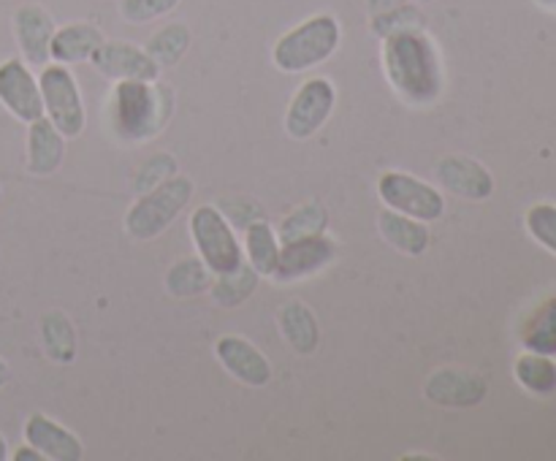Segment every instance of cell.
<instances>
[{
    "label": "cell",
    "instance_id": "2e32d148",
    "mask_svg": "<svg viewBox=\"0 0 556 461\" xmlns=\"http://www.w3.org/2000/svg\"><path fill=\"white\" fill-rule=\"evenodd\" d=\"M440 188L467 201H486L494 193V177L478 161L467 155H448L434 166Z\"/></svg>",
    "mask_w": 556,
    "mask_h": 461
},
{
    "label": "cell",
    "instance_id": "83f0119b",
    "mask_svg": "<svg viewBox=\"0 0 556 461\" xmlns=\"http://www.w3.org/2000/svg\"><path fill=\"white\" fill-rule=\"evenodd\" d=\"M527 350L554 356L556 353V298L543 304L525 329Z\"/></svg>",
    "mask_w": 556,
    "mask_h": 461
},
{
    "label": "cell",
    "instance_id": "5b68a950",
    "mask_svg": "<svg viewBox=\"0 0 556 461\" xmlns=\"http://www.w3.org/2000/svg\"><path fill=\"white\" fill-rule=\"evenodd\" d=\"M190 239L195 253L212 269V274H228L244 264V249L233 222L223 215L220 206L201 204L190 215Z\"/></svg>",
    "mask_w": 556,
    "mask_h": 461
},
{
    "label": "cell",
    "instance_id": "f546056e",
    "mask_svg": "<svg viewBox=\"0 0 556 461\" xmlns=\"http://www.w3.org/2000/svg\"><path fill=\"white\" fill-rule=\"evenodd\" d=\"M174 174H177V157H174L172 152H155V155L147 157V161L141 163L139 171H136V193H147V190H152L155 184H161L163 179L174 177Z\"/></svg>",
    "mask_w": 556,
    "mask_h": 461
},
{
    "label": "cell",
    "instance_id": "f1b7e54d",
    "mask_svg": "<svg viewBox=\"0 0 556 461\" xmlns=\"http://www.w3.org/2000/svg\"><path fill=\"white\" fill-rule=\"evenodd\" d=\"M424 14L421 9L416 5L405 3L400 9L383 11V14H372V22H369V30L383 41V38L394 36V33H405V30H424Z\"/></svg>",
    "mask_w": 556,
    "mask_h": 461
},
{
    "label": "cell",
    "instance_id": "9a60e30c",
    "mask_svg": "<svg viewBox=\"0 0 556 461\" xmlns=\"http://www.w3.org/2000/svg\"><path fill=\"white\" fill-rule=\"evenodd\" d=\"M22 437L47 461H81L85 445L68 426L58 423L43 412H33L22 426Z\"/></svg>",
    "mask_w": 556,
    "mask_h": 461
},
{
    "label": "cell",
    "instance_id": "5bb4252c",
    "mask_svg": "<svg viewBox=\"0 0 556 461\" xmlns=\"http://www.w3.org/2000/svg\"><path fill=\"white\" fill-rule=\"evenodd\" d=\"M14 41L20 47V54L25 63L30 65H47L49 63V43H52L54 25L52 14L38 3H25L14 11Z\"/></svg>",
    "mask_w": 556,
    "mask_h": 461
},
{
    "label": "cell",
    "instance_id": "4fadbf2b",
    "mask_svg": "<svg viewBox=\"0 0 556 461\" xmlns=\"http://www.w3.org/2000/svg\"><path fill=\"white\" fill-rule=\"evenodd\" d=\"M90 65L101 76L112 81L141 79L155 81L161 79V65L147 54L144 47H136L130 41H103L90 57Z\"/></svg>",
    "mask_w": 556,
    "mask_h": 461
},
{
    "label": "cell",
    "instance_id": "e575fe53",
    "mask_svg": "<svg viewBox=\"0 0 556 461\" xmlns=\"http://www.w3.org/2000/svg\"><path fill=\"white\" fill-rule=\"evenodd\" d=\"M9 377H11L9 363H5L3 358H0V388H5V383H9Z\"/></svg>",
    "mask_w": 556,
    "mask_h": 461
},
{
    "label": "cell",
    "instance_id": "836d02e7",
    "mask_svg": "<svg viewBox=\"0 0 556 461\" xmlns=\"http://www.w3.org/2000/svg\"><path fill=\"white\" fill-rule=\"evenodd\" d=\"M407 0H369V14H383V11L400 9Z\"/></svg>",
    "mask_w": 556,
    "mask_h": 461
},
{
    "label": "cell",
    "instance_id": "8fae6325",
    "mask_svg": "<svg viewBox=\"0 0 556 461\" xmlns=\"http://www.w3.org/2000/svg\"><path fill=\"white\" fill-rule=\"evenodd\" d=\"M489 394V385L481 374L459 367H440L424 383V396L432 405L448 407V410H467L478 407Z\"/></svg>",
    "mask_w": 556,
    "mask_h": 461
},
{
    "label": "cell",
    "instance_id": "ba28073f",
    "mask_svg": "<svg viewBox=\"0 0 556 461\" xmlns=\"http://www.w3.org/2000/svg\"><path fill=\"white\" fill-rule=\"evenodd\" d=\"M337 106V87L329 76H309L286 108V133L296 141L313 139L326 128Z\"/></svg>",
    "mask_w": 556,
    "mask_h": 461
},
{
    "label": "cell",
    "instance_id": "7402d4cb",
    "mask_svg": "<svg viewBox=\"0 0 556 461\" xmlns=\"http://www.w3.org/2000/svg\"><path fill=\"white\" fill-rule=\"evenodd\" d=\"M244 260L258 271L261 277H271V269L280 255V239L266 220H253L244 226Z\"/></svg>",
    "mask_w": 556,
    "mask_h": 461
},
{
    "label": "cell",
    "instance_id": "d6a6232c",
    "mask_svg": "<svg viewBox=\"0 0 556 461\" xmlns=\"http://www.w3.org/2000/svg\"><path fill=\"white\" fill-rule=\"evenodd\" d=\"M11 459H14V461H47L41 453H38L36 448H33V445H27V443L20 445V448L11 453Z\"/></svg>",
    "mask_w": 556,
    "mask_h": 461
},
{
    "label": "cell",
    "instance_id": "ffe728a7",
    "mask_svg": "<svg viewBox=\"0 0 556 461\" xmlns=\"http://www.w3.org/2000/svg\"><path fill=\"white\" fill-rule=\"evenodd\" d=\"M280 331L291 350L299 356H313L320 345V325L313 309L304 302H288L280 309Z\"/></svg>",
    "mask_w": 556,
    "mask_h": 461
},
{
    "label": "cell",
    "instance_id": "8d00e7d4",
    "mask_svg": "<svg viewBox=\"0 0 556 461\" xmlns=\"http://www.w3.org/2000/svg\"><path fill=\"white\" fill-rule=\"evenodd\" d=\"M418 3H432V0H418Z\"/></svg>",
    "mask_w": 556,
    "mask_h": 461
},
{
    "label": "cell",
    "instance_id": "9c48e42d",
    "mask_svg": "<svg viewBox=\"0 0 556 461\" xmlns=\"http://www.w3.org/2000/svg\"><path fill=\"white\" fill-rule=\"evenodd\" d=\"M0 106L16 119V123H33L43 117L41 85L33 74L30 63L22 57H5L0 63Z\"/></svg>",
    "mask_w": 556,
    "mask_h": 461
},
{
    "label": "cell",
    "instance_id": "e0dca14e",
    "mask_svg": "<svg viewBox=\"0 0 556 461\" xmlns=\"http://www.w3.org/2000/svg\"><path fill=\"white\" fill-rule=\"evenodd\" d=\"M27 171L36 177H49L65 161V136L52 125V119L38 117L27 123Z\"/></svg>",
    "mask_w": 556,
    "mask_h": 461
},
{
    "label": "cell",
    "instance_id": "603a6c76",
    "mask_svg": "<svg viewBox=\"0 0 556 461\" xmlns=\"http://www.w3.org/2000/svg\"><path fill=\"white\" fill-rule=\"evenodd\" d=\"M212 274L210 266L195 255V258H182L168 269L166 274V291L172 293L174 298H190V296H201L212 287Z\"/></svg>",
    "mask_w": 556,
    "mask_h": 461
},
{
    "label": "cell",
    "instance_id": "8992f818",
    "mask_svg": "<svg viewBox=\"0 0 556 461\" xmlns=\"http://www.w3.org/2000/svg\"><path fill=\"white\" fill-rule=\"evenodd\" d=\"M38 85H41L43 117L52 119V125L65 139L81 136V130L87 125V108L85 98H81V87L76 81L71 65L52 63L49 60L47 65H41Z\"/></svg>",
    "mask_w": 556,
    "mask_h": 461
},
{
    "label": "cell",
    "instance_id": "74e56055",
    "mask_svg": "<svg viewBox=\"0 0 556 461\" xmlns=\"http://www.w3.org/2000/svg\"><path fill=\"white\" fill-rule=\"evenodd\" d=\"M0 201H3V188H0Z\"/></svg>",
    "mask_w": 556,
    "mask_h": 461
},
{
    "label": "cell",
    "instance_id": "277c9868",
    "mask_svg": "<svg viewBox=\"0 0 556 461\" xmlns=\"http://www.w3.org/2000/svg\"><path fill=\"white\" fill-rule=\"evenodd\" d=\"M193 193L195 184L190 177L174 174V177L163 179L161 184H155L147 193H139V199L125 212V233L130 239H139V242L157 239L168 226L177 222V217L190 204Z\"/></svg>",
    "mask_w": 556,
    "mask_h": 461
},
{
    "label": "cell",
    "instance_id": "4dcf8cb0",
    "mask_svg": "<svg viewBox=\"0 0 556 461\" xmlns=\"http://www.w3.org/2000/svg\"><path fill=\"white\" fill-rule=\"evenodd\" d=\"M179 0H119V14L130 25H147L152 20L172 14Z\"/></svg>",
    "mask_w": 556,
    "mask_h": 461
},
{
    "label": "cell",
    "instance_id": "f35d334b",
    "mask_svg": "<svg viewBox=\"0 0 556 461\" xmlns=\"http://www.w3.org/2000/svg\"><path fill=\"white\" fill-rule=\"evenodd\" d=\"M546 3H556V0H546Z\"/></svg>",
    "mask_w": 556,
    "mask_h": 461
},
{
    "label": "cell",
    "instance_id": "44dd1931",
    "mask_svg": "<svg viewBox=\"0 0 556 461\" xmlns=\"http://www.w3.org/2000/svg\"><path fill=\"white\" fill-rule=\"evenodd\" d=\"M38 336H41L43 353L54 363H74L79 342H76V329L71 318L60 309H49L38 320Z\"/></svg>",
    "mask_w": 556,
    "mask_h": 461
},
{
    "label": "cell",
    "instance_id": "30bf717a",
    "mask_svg": "<svg viewBox=\"0 0 556 461\" xmlns=\"http://www.w3.org/2000/svg\"><path fill=\"white\" fill-rule=\"evenodd\" d=\"M337 258V242L326 233L318 236L296 239V242L280 244V255L271 269V280L296 282L324 271Z\"/></svg>",
    "mask_w": 556,
    "mask_h": 461
},
{
    "label": "cell",
    "instance_id": "7a4b0ae2",
    "mask_svg": "<svg viewBox=\"0 0 556 461\" xmlns=\"http://www.w3.org/2000/svg\"><path fill=\"white\" fill-rule=\"evenodd\" d=\"M174 114V90L161 79L114 81L106 103V123L123 144H144L155 139Z\"/></svg>",
    "mask_w": 556,
    "mask_h": 461
},
{
    "label": "cell",
    "instance_id": "d4e9b609",
    "mask_svg": "<svg viewBox=\"0 0 556 461\" xmlns=\"http://www.w3.org/2000/svg\"><path fill=\"white\" fill-rule=\"evenodd\" d=\"M258 271L244 260L239 269L228 271V274H217L215 280H212L210 293L220 307H239V304H244L253 296V291L258 287Z\"/></svg>",
    "mask_w": 556,
    "mask_h": 461
},
{
    "label": "cell",
    "instance_id": "52a82bcc",
    "mask_svg": "<svg viewBox=\"0 0 556 461\" xmlns=\"http://www.w3.org/2000/svg\"><path fill=\"white\" fill-rule=\"evenodd\" d=\"M378 195L386 209L402 212L416 220L434 222L445 215V195L440 188L407 171H386L378 179Z\"/></svg>",
    "mask_w": 556,
    "mask_h": 461
},
{
    "label": "cell",
    "instance_id": "484cf974",
    "mask_svg": "<svg viewBox=\"0 0 556 461\" xmlns=\"http://www.w3.org/2000/svg\"><path fill=\"white\" fill-rule=\"evenodd\" d=\"M144 49L161 68H172V65H177L179 60L188 54L190 27L182 25V22H168L161 30L152 33V38L147 41Z\"/></svg>",
    "mask_w": 556,
    "mask_h": 461
},
{
    "label": "cell",
    "instance_id": "1f68e13d",
    "mask_svg": "<svg viewBox=\"0 0 556 461\" xmlns=\"http://www.w3.org/2000/svg\"><path fill=\"white\" fill-rule=\"evenodd\" d=\"M527 228L532 236L556 253V206L552 204H538L527 212Z\"/></svg>",
    "mask_w": 556,
    "mask_h": 461
},
{
    "label": "cell",
    "instance_id": "4316f807",
    "mask_svg": "<svg viewBox=\"0 0 556 461\" xmlns=\"http://www.w3.org/2000/svg\"><path fill=\"white\" fill-rule=\"evenodd\" d=\"M516 380L532 394H554L556 390V363L543 353H527L516 361Z\"/></svg>",
    "mask_w": 556,
    "mask_h": 461
},
{
    "label": "cell",
    "instance_id": "d6986e66",
    "mask_svg": "<svg viewBox=\"0 0 556 461\" xmlns=\"http://www.w3.org/2000/svg\"><path fill=\"white\" fill-rule=\"evenodd\" d=\"M378 228L380 236L402 255H410V258H418L429 249V242H432V233H429V222L416 220V217H407L402 212L383 209L378 215Z\"/></svg>",
    "mask_w": 556,
    "mask_h": 461
},
{
    "label": "cell",
    "instance_id": "6da1fadb",
    "mask_svg": "<svg viewBox=\"0 0 556 461\" xmlns=\"http://www.w3.org/2000/svg\"><path fill=\"white\" fill-rule=\"evenodd\" d=\"M380 63L391 90L407 106H432L443 95V57L427 30H405L383 38Z\"/></svg>",
    "mask_w": 556,
    "mask_h": 461
},
{
    "label": "cell",
    "instance_id": "7c38bea8",
    "mask_svg": "<svg viewBox=\"0 0 556 461\" xmlns=\"http://www.w3.org/2000/svg\"><path fill=\"white\" fill-rule=\"evenodd\" d=\"M215 356L220 361V367L233 380H239L242 385H250V388H264L275 377V369H271V361L266 358V353L261 347H255L248 336L223 334L215 342Z\"/></svg>",
    "mask_w": 556,
    "mask_h": 461
},
{
    "label": "cell",
    "instance_id": "d590c367",
    "mask_svg": "<svg viewBox=\"0 0 556 461\" xmlns=\"http://www.w3.org/2000/svg\"><path fill=\"white\" fill-rule=\"evenodd\" d=\"M5 459H11V450H9V439L3 437V434H0V461H5Z\"/></svg>",
    "mask_w": 556,
    "mask_h": 461
},
{
    "label": "cell",
    "instance_id": "ac0fdd59",
    "mask_svg": "<svg viewBox=\"0 0 556 461\" xmlns=\"http://www.w3.org/2000/svg\"><path fill=\"white\" fill-rule=\"evenodd\" d=\"M103 41H106V36L92 22H68V25H60L54 30L52 43H49V60L63 65L90 63V57Z\"/></svg>",
    "mask_w": 556,
    "mask_h": 461
},
{
    "label": "cell",
    "instance_id": "3957f363",
    "mask_svg": "<svg viewBox=\"0 0 556 461\" xmlns=\"http://www.w3.org/2000/svg\"><path fill=\"white\" fill-rule=\"evenodd\" d=\"M342 43V25L334 14H313L282 33L271 47V63L282 74H307L334 57Z\"/></svg>",
    "mask_w": 556,
    "mask_h": 461
},
{
    "label": "cell",
    "instance_id": "cb8c5ba5",
    "mask_svg": "<svg viewBox=\"0 0 556 461\" xmlns=\"http://www.w3.org/2000/svg\"><path fill=\"white\" fill-rule=\"evenodd\" d=\"M326 228H329V209L324 204H302L282 217L277 239L280 244H288L296 239L318 236V233H326Z\"/></svg>",
    "mask_w": 556,
    "mask_h": 461
}]
</instances>
